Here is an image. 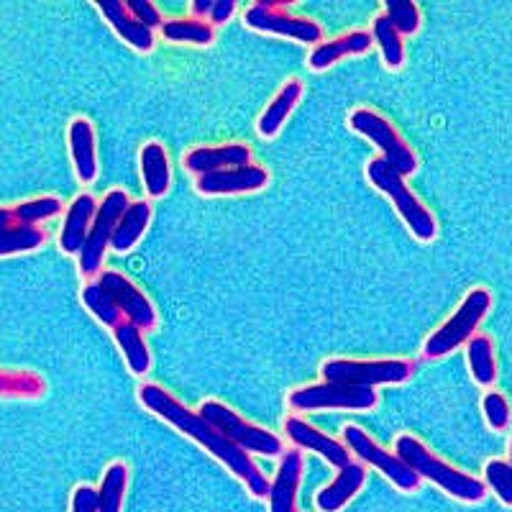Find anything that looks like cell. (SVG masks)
Returning a JSON list of instances; mask_svg holds the SVG:
<instances>
[{"label":"cell","mask_w":512,"mask_h":512,"mask_svg":"<svg viewBox=\"0 0 512 512\" xmlns=\"http://www.w3.org/2000/svg\"><path fill=\"white\" fill-rule=\"evenodd\" d=\"M70 512H100V492L93 484H77L70 497Z\"/></svg>","instance_id":"38"},{"label":"cell","mask_w":512,"mask_h":512,"mask_svg":"<svg viewBox=\"0 0 512 512\" xmlns=\"http://www.w3.org/2000/svg\"><path fill=\"white\" fill-rule=\"evenodd\" d=\"M303 82L300 80H287L277 95L267 103V108L262 111V116L256 118V134L262 136V139H274V136L280 134L282 126L287 123V118L292 116V111L297 108V103L303 100Z\"/></svg>","instance_id":"21"},{"label":"cell","mask_w":512,"mask_h":512,"mask_svg":"<svg viewBox=\"0 0 512 512\" xmlns=\"http://www.w3.org/2000/svg\"><path fill=\"white\" fill-rule=\"evenodd\" d=\"M198 415L203 420H208L223 438L239 446L241 451H246L249 456H264V459H277V456L285 454V443L277 433L267 431L262 425L249 423L246 418H241L233 408H228L226 402L216 400V397H208L198 405Z\"/></svg>","instance_id":"5"},{"label":"cell","mask_w":512,"mask_h":512,"mask_svg":"<svg viewBox=\"0 0 512 512\" xmlns=\"http://www.w3.org/2000/svg\"><path fill=\"white\" fill-rule=\"evenodd\" d=\"M395 454L400 456L420 479L436 484L438 489H443V492H446L448 497H454V500L466 502V505H477V502H482L484 497H487V484H484L482 479L461 472V469L451 466L448 461H443L441 456L433 454L431 448L425 446L420 438L408 436V433L397 436Z\"/></svg>","instance_id":"2"},{"label":"cell","mask_w":512,"mask_h":512,"mask_svg":"<svg viewBox=\"0 0 512 512\" xmlns=\"http://www.w3.org/2000/svg\"><path fill=\"white\" fill-rule=\"evenodd\" d=\"M95 210H98V200H95L90 192H80V195H75V200L67 205L62 231H59V249L67 256L80 254V249L85 246L90 226H93Z\"/></svg>","instance_id":"20"},{"label":"cell","mask_w":512,"mask_h":512,"mask_svg":"<svg viewBox=\"0 0 512 512\" xmlns=\"http://www.w3.org/2000/svg\"><path fill=\"white\" fill-rule=\"evenodd\" d=\"M344 443L351 451V456H356L359 464L377 469V472L382 474L392 487L400 489V492L410 495V492H418L420 489V482H423V479H420L395 451H384L364 428H359V425H346Z\"/></svg>","instance_id":"11"},{"label":"cell","mask_w":512,"mask_h":512,"mask_svg":"<svg viewBox=\"0 0 512 512\" xmlns=\"http://www.w3.org/2000/svg\"><path fill=\"white\" fill-rule=\"evenodd\" d=\"M269 185V169L262 164H246V167L221 169L210 175L195 177V190L205 198H218V195H249L259 192Z\"/></svg>","instance_id":"13"},{"label":"cell","mask_w":512,"mask_h":512,"mask_svg":"<svg viewBox=\"0 0 512 512\" xmlns=\"http://www.w3.org/2000/svg\"><path fill=\"white\" fill-rule=\"evenodd\" d=\"M62 210L64 203L57 195H39V198L11 205V216L16 226H39V223L57 218Z\"/></svg>","instance_id":"31"},{"label":"cell","mask_w":512,"mask_h":512,"mask_svg":"<svg viewBox=\"0 0 512 512\" xmlns=\"http://www.w3.org/2000/svg\"><path fill=\"white\" fill-rule=\"evenodd\" d=\"M379 405L374 387H349L336 382H315L295 387L287 395V408L295 415L303 413H372Z\"/></svg>","instance_id":"4"},{"label":"cell","mask_w":512,"mask_h":512,"mask_svg":"<svg viewBox=\"0 0 512 512\" xmlns=\"http://www.w3.org/2000/svg\"><path fill=\"white\" fill-rule=\"evenodd\" d=\"M149 223H152V205L146 203V200L128 203V208L123 210L121 221H118L116 231L111 236V249L116 254H128V251L144 239Z\"/></svg>","instance_id":"24"},{"label":"cell","mask_w":512,"mask_h":512,"mask_svg":"<svg viewBox=\"0 0 512 512\" xmlns=\"http://www.w3.org/2000/svg\"><path fill=\"white\" fill-rule=\"evenodd\" d=\"M47 395V379L34 369L0 367V400H41Z\"/></svg>","instance_id":"26"},{"label":"cell","mask_w":512,"mask_h":512,"mask_svg":"<svg viewBox=\"0 0 512 512\" xmlns=\"http://www.w3.org/2000/svg\"><path fill=\"white\" fill-rule=\"evenodd\" d=\"M482 413L492 431H507L510 428L512 410L510 402H507V397L502 392L492 390L482 397Z\"/></svg>","instance_id":"36"},{"label":"cell","mask_w":512,"mask_h":512,"mask_svg":"<svg viewBox=\"0 0 512 512\" xmlns=\"http://www.w3.org/2000/svg\"><path fill=\"white\" fill-rule=\"evenodd\" d=\"M484 484L487 492L497 497L502 505L512 507V464L505 459H489L484 464Z\"/></svg>","instance_id":"34"},{"label":"cell","mask_w":512,"mask_h":512,"mask_svg":"<svg viewBox=\"0 0 512 512\" xmlns=\"http://www.w3.org/2000/svg\"><path fill=\"white\" fill-rule=\"evenodd\" d=\"M374 47V39L369 31H346V34L336 36V39H323L318 47L310 49L308 54V67L313 72H326L331 70L333 64L341 62L346 57H359L367 54Z\"/></svg>","instance_id":"19"},{"label":"cell","mask_w":512,"mask_h":512,"mask_svg":"<svg viewBox=\"0 0 512 512\" xmlns=\"http://www.w3.org/2000/svg\"><path fill=\"white\" fill-rule=\"evenodd\" d=\"M367 180L372 182L374 190H379L382 195L390 198V203L395 205L397 216L402 218V223L408 226V231L413 233L420 244H431L438 236V223L431 210L425 208L423 200L405 185V177L392 169L390 164L384 162L382 157H374L367 164Z\"/></svg>","instance_id":"3"},{"label":"cell","mask_w":512,"mask_h":512,"mask_svg":"<svg viewBox=\"0 0 512 512\" xmlns=\"http://www.w3.org/2000/svg\"><path fill=\"white\" fill-rule=\"evenodd\" d=\"M372 39L374 44L379 47V54H382V62L387 70H402V64H405V44H402V36L397 34L395 26L387 21L384 13H379L377 18L372 21Z\"/></svg>","instance_id":"29"},{"label":"cell","mask_w":512,"mask_h":512,"mask_svg":"<svg viewBox=\"0 0 512 512\" xmlns=\"http://www.w3.org/2000/svg\"><path fill=\"white\" fill-rule=\"evenodd\" d=\"M489 308H492V295L487 287H474L469 295L461 300L456 313L448 320H443L441 326L425 338L423 344V359L436 361L443 356L454 354L464 344H469V338L477 336V328L482 326V320L487 318Z\"/></svg>","instance_id":"6"},{"label":"cell","mask_w":512,"mask_h":512,"mask_svg":"<svg viewBox=\"0 0 512 512\" xmlns=\"http://www.w3.org/2000/svg\"><path fill=\"white\" fill-rule=\"evenodd\" d=\"M128 487V466L123 461H113L100 479V512H123Z\"/></svg>","instance_id":"32"},{"label":"cell","mask_w":512,"mask_h":512,"mask_svg":"<svg viewBox=\"0 0 512 512\" xmlns=\"http://www.w3.org/2000/svg\"><path fill=\"white\" fill-rule=\"evenodd\" d=\"M139 402L144 405L149 413H154L157 418H162L164 423H169L175 431H180L182 436H187L190 441L200 443V446L208 451L213 459L221 461L233 477H239L246 484L251 495L264 500L269 495V479L259 472L256 461L251 459L246 451H241L239 446H233L228 438H223L221 433L208 423V420L200 418L195 410L185 408L177 397L169 395L164 387L159 384H141L139 387Z\"/></svg>","instance_id":"1"},{"label":"cell","mask_w":512,"mask_h":512,"mask_svg":"<svg viewBox=\"0 0 512 512\" xmlns=\"http://www.w3.org/2000/svg\"><path fill=\"white\" fill-rule=\"evenodd\" d=\"M13 226H16V223H13V216H11V205H0V231Z\"/></svg>","instance_id":"41"},{"label":"cell","mask_w":512,"mask_h":512,"mask_svg":"<svg viewBox=\"0 0 512 512\" xmlns=\"http://www.w3.org/2000/svg\"><path fill=\"white\" fill-rule=\"evenodd\" d=\"M415 374L410 359H326L320 364V377L326 382L349 384V387H384L405 384Z\"/></svg>","instance_id":"7"},{"label":"cell","mask_w":512,"mask_h":512,"mask_svg":"<svg viewBox=\"0 0 512 512\" xmlns=\"http://www.w3.org/2000/svg\"><path fill=\"white\" fill-rule=\"evenodd\" d=\"M282 431H285L287 441H290L292 446L300 448V451H313V454H318L320 459L328 461V464L336 466V469H341V466H346L351 461V451L346 448V443L326 436V433L318 431L315 425H310L308 420H303L300 415H287L285 423H282Z\"/></svg>","instance_id":"14"},{"label":"cell","mask_w":512,"mask_h":512,"mask_svg":"<svg viewBox=\"0 0 512 512\" xmlns=\"http://www.w3.org/2000/svg\"><path fill=\"white\" fill-rule=\"evenodd\" d=\"M251 146L244 141H231L221 146H195L182 157V167L192 172L195 177L210 175V172H221V169L246 167L251 164Z\"/></svg>","instance_id":"15"},{"label":"cell","mask_w":512,"mask_h":512,"mask_svg":"<svg viewBox=\"0 0 512 512\" xmlns=\"http://www.w3.org/2000/svg\"><path fill=\"white\" fill-rule=\"evenodd\" d=\"M244 24L246 29L256 31V34L285 36V39L310 44V47H318L320 41H323V29H320V24H315L310 18L292 16L290 3H282V0L251 3L244 11Z\"/></svg>","instance_id":"10"},{"label":"cell","mask_w":512,"mask_h":512,"mask_svg":"<svg viewBox=\"0 0 512 512\" xmlns=\"http://www.w3.org/2000/svg\"><path fill=\"white\" fill-rule=\"evenodd\" d=\"M98 11L103 13V18L108 21L113 31L126 41L128 47L136 49L141 54H149L157 44L154 39V31H149L146 26H141L131 13H128L126 3L121 0H108V3H98Z\"/></svg>","instance_id":"22"},{"label":"cell","mask_w":512,"mask_h":512,"mask_svg":"<svg viewBox=\"0 0 512 512\" xmlns=\"http://www.w3.org/2000/svg\"><path fill=\"white\" fill-rule=\"evenodd\" d=\"M113 338H116V346L121 349L123 361H126L128 372L136 374V377H144L149 369H152V354L146 349L144 331L128 323V320H121L116 328H113Z\"/></svg>","instance_id":"25"},{"label":"cell","mask_w":512,"mask_h":512,"mask_svg":"<svg viewBox=\"0 0 512 512\" xmlns=\"http://www.w3.org/2000/svg\"><path fill=\"white\" fill-rule=\"evenodd\" d=\"M349 128L359 136H364V139L372 141L379 149V157L390 164L392 169H397L402 177L418 172V154L410 149L408 141L402 139L400 131L382 113L372 111V108H356L349 116Z\"/></svg>","instance_id":"8"},{"label":"cell","mask_w":512,"mask_h":512,"mask_svg":"<svg viewBox=\"0 0 512 512\" xmlns=\"http://www.w3.org/2000/svg\"><path fill=\"white\" fill-rule=\"evenodd\" d=\"M367 484V466L359 461H349L336 472V477L323 489L315 492V510L318 512H341Z\"/></svg>","instance_id":"17"},{"label":"cell","mask_w":512,"mask_h":512,"mask_svg":"<svg viewBox=\"0 0 512 512\" xmlns=\"http://www.w3.org/2000/svg\"><path fill=\"white\" fill-rule=\"evenodd\" d=\"M466 361H469V372H472V379L479 387H492L497 382L495 341L487 333H477V336L469 338Z\"/></svg>","instance_id":"27"},{"label":"cell","mask_w":512,"mask_h":512,"mask_svg":"<svg viewBox=\"0 0 512 512\" xmlns=\"http://www.w3.org/2000/svg\"><path fill=\"white\" fill-rule=\"evenodd\" d=\"M80 300H82V305L88 308V313L93 315L95 320H100L105 328H111V331L123 320V315H121V310H118L116 300L108 295V290H105V287L100 285L98 280H90L88 285L82 287Z\"/></svg>","instance_id":"30"},{"label":"cell","mask_w":512,"mask_h":512,"mask_svg":"<svg viewBox=\"0 0 512 512\" xmlns=\"http://www.w3.org/2000/svg\"><path fill=\"white\" fill-rule=\"evenodd\" d=\"M164 41L172 44H190V47H210L216 41V29L208 21L198 18H167L159 29Z\"/></svg>","instance_id":"28"},{"label":"cell","mask_w":512,"mask_h":512,"mask_svg":"<svg viewBox=\"0 0 512 512\" xmlns=\"http://www.w3.org/2000/svg\"><path fill=\"white\" fill-rule=\"evenodd\" d=\"M510 464H512V441H510Z\"/></svg>","instance_id":"42"},{"label":"cell","mask_w":512,"mask_h":512,"mask_svg":"<svg viewBox=\"0 0 512 512\" xmlns=\"http://www.w3.org/2000/svg\"><path fill=\"white\" fill-rule=\"evenodd\" d=\"M305 456L300 448H290L280 456L277 474L269 482V512H297V492L303 482Z\"/></svg>","instance_id":"16"},{"label":"cell","mask_w":512,"mask_h":512,"mask_svg":"<svg viewBox=\"0 0 512 512\" xmlns=\"http://www.w3.org/2000/svg\"><path fill=\"white\" fill-rule=\"evenodd\" d=\"M236 13V3L233 0H213V8H210L208 24L210 26H223L228 24Z\"/></svg>","instance_id":"39"},{"label":"cell","mask_w":512,"mask_h":512,"mask_svg":"<svg viewBox=\"0 0 512 512\" xmlns=\"http://www.w3.org/2000/svg\"><path fill=\"white\" fill-rule=\"evenodd\" d=\"M384 16H387V21L395 26V31L400 36L418 34L420 24H423L420 8L415 6L413 0H387V6H384Z\"/></svg>","instance_id":"35"},{"label":"cell","mask_w":512,"mask_h":512,"mask_svg":"<svg viewBox=\"0 0 512 512\" xmlns=\"http://www.w3.org/2000/svg\"><path fill=\"white\" fill-rule=\"evenodd\" d=\"M128 203H131V198H128L126 190H108L103 195V200H98V210H95L88 239H85V246L77 254L82 277L95 280L103 272L105 251L111 249V236L116 231L118 221H121L123 210L128 208Z\"/></svg>","instance_id":"9"},{"label":"cell","mask_w":512,"mask_h":512,"mask_svg":"<svg viewBox=\"0 0 512 512\" xmlns=\"http://www.w3.org/2000/svg\"><path fill=\"white\" fill-rule=\"evenodd\" d=\"M98 282L108 290V295L116 300L123 320L134 323L139 331H152V328H157V308H154L152 300L146 297V292L128 280L126 274L116 272V269H103V272L98 274Z\"/></svg>","instance_id":"12"},{"label":"cell","mask_w":512,"mask_h":512,"mask_svg":"<svg viewBox=\"0 0 512 512\" xmlns=\"http://www.w3.org/2000/svg\"><path fill=\"white\" fill-rule=\"evenodd\" d=\"M126 8L128 13H131V16H134L141 26H146L149 31L162 29L164 24L162 13H159V8L154 6V3H149V0H128Z\"/></svg>","instance_id":"37"},{"label":"cell","mask_w":512,"mask_h":512,"mask_svg":"<svg viewBox=\"0 0 512 512\" xmlns=\"http://www.w3.org/2000/svg\"><path fill=\"white\" fill-rule=\"evenodd\" d=\"M141 177H144V190L149 198L159 200L169 192L172 185V169H169L167 149L159 141H146L139 152Z\"/></svg>","instance_id":"23"},{"label":"cell","mask_w":512,"mask_h":512,"mask_svg":"<svg viewBox=\"0 0 512 512\" xmlns=\"http://www.w3.org/2000/svg\"><path fill=\"white\" fill-rule=\"evenodd\" d=\"M210 8H213V0H192L190 3L192 18H198V21H208Z\"/></svg>","instance_id":"40"},{"label":"cell","mask_w":512,"mask_h":512,"mask_svg":"<svg viewBox=\"0 0 512 512\" xmlns=\"http://www.w3.org/2000/svg\"><path fill=\"white\" fill-rule=\"evenodd\" d=\"M47 244V231L41 226H13L0 231V256L29 254Z\"/></svg>","instance_id":"33"},{"label":"cell","mask_w":512,"mask_h":512,"mask_svg":"<svg viewBox=\"0 0 512 512\" xmlns=\"http://www.w3.org/2000/svg\"><path fill=\"white\" fill-rule=\"evenodd\" d=\"M67 144H70V157L75 175L82 185H90L98 177V139L95 128L88 118H72L67 128Z\"/></svg>","instance_id":"18"}]
</instances>
